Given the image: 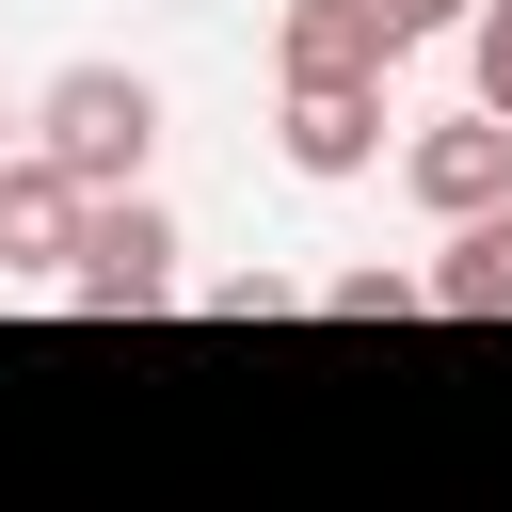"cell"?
Masks as SVG:
<instances>
[{"label":"cell","instance_id":"277c9868","mask_svg":"<svg viewBox=\"0 0 512 512\" xmlns=\"http://www.w3.org/2000/svg\"><path fill=\"white\" fill-rule=\"evenodd\" d=\"M384 80H272V144H288V176H368L384 160Z\"/></svg>","mask_w":512,"mask_h":512},{"label":"cell","instance_id":"6da1fadb","mask_svg":"<svg viewBox=\"0 0 512 512\" xmlns=\"http://www.w3.org/2000/svg\"><path fill=\"white\" fill-rule=\"evenodd\" d=\"M32 160H64L80 192H144V160H160V80H144V64H64V80L32 96Z\"/></svg>","mask_w":512,"mask_h":512},{"label":"cell","instance_id":"5b68a950","mask_svg":"<svg viewBox=\"0 0 512 512\" xmlns=\"http://www.w3.org/2000/svg\"><path fill=\"white\" fill-rule=\"evenodd\" d=\"M384 64H400V32L368 0H288L272 16V80H384Z\"/></svg>","mask_w":512,"mask_h":512},{"label":"cell","instance_id":"8992f818","mask_svg":"<svg viewBox=\"0 0 512 512\" xmlns=\"http://www.w3.org/2000/svg\"><path fill=\"white\" fill-rule=\"evenodd\" d=\"M80 208H96V192H80L64 160H0V272H48V288H64V256H80Z\"/></svg>","mask_w":512,"mask_h":512},{"label":"cell","instance_id":"3957f363","mask_svg":"<svg viewBox=\"0 0 512 512\" xmlns=\"http://www.w3.org/2000/svg\"><path fill=\"white\" fill-rule=\"evenodd\" d=\"M400 192L432 208V224H480V208H512V112H432L416 144H400Z\"/></svg>","mask_w":512,"mask_h":512},{"label":"cell","instance_id":"8fae6325","mask_svg":"<svg viewBox=\"0 0 512 512\" xmlns=\"http://www.w3.org/2000/svg\"><path fill=\"white\" fill-rule=\"evenodd\" d=\"M368 16H384V32H400V48H432V32H464V16H480V0H368Z\"/></svg>","mask_w":512,"mask_h":512},{"label":"cell","instance_id":"7a4b0ae2","mask_svg":"<svg viewBox=\"0 0 512 512\" xmlns=\"http://www.w3.org/2000/svg\"><path fill=\"white\" fill-rule=\"evenodd\" d=\"M64 304L80 320H160L176 304V208L160 192H96L80 208V256H64Z\"/></svg>","mask_w":512,"mask_h":512},{"label":"cell","instance_id":"52a82bcc","mask_svg":"<svg viewBox=\"0 0 512 512\" xmlns=\"http://www.w3.org/2000/svg\"><path fill=\"white\" fill-rule=\"evenodd\" d=\"M432 320H512V208L448 224V256H432Z\"/></svg>","mask_w":512,"mask_h":512},{"label":"cell","instance_id":"7c38bea8","mask_svg":"<svg viewBox=\"0 0 512 512\" xmlns=\"http://www.w3.org/2000/svg\"><path fill=\"white\" fill-rule=\"evenodd\" d=\"M0 160H32V112H0Z\"/></svg>","mask_w":512,"mask_h":512},{"label":"cell","instance_id":"ba28073f","mask_svg":"<svg viewBox=\"0 0 512 512\" xmlns=\"http://www.w3.org/2000/svg\"><path fill=\"white\" fill-rule=\"evenodd\" d=\"M320 304H336V320H432V272H400V256H352Z\"/></svg>","mask_w":512,"mask_h":512},{"label":"cell","instance_id":"30bf717a","mask_svg":"<svg viewBox=\"0 0 512 512\" xmlns=\"http://www.w3.org/2000/svg\"><path fill=\"white\" fill-rule=\"evenodd\" d=\"M288 304H304V288H288V272H272V256H256V272H224V288H208V320H240V336H256V320H288Z\"/></svg>","mask_w":512,"mask_h":512},{"label":"cell","instance_id":"9c48e42d","mask_svg":"<svg viewBox=\"0 0 512 512\" xmlns=\"http://www.w3.org/2000/svg\"><path fill=\"white\" fill-rule=\"evenodd\" d=\"M464 96H480V112H512V0H480V16H464Z\"/></svg>","mask_w":512,"mask_h":512}]
</instances>
